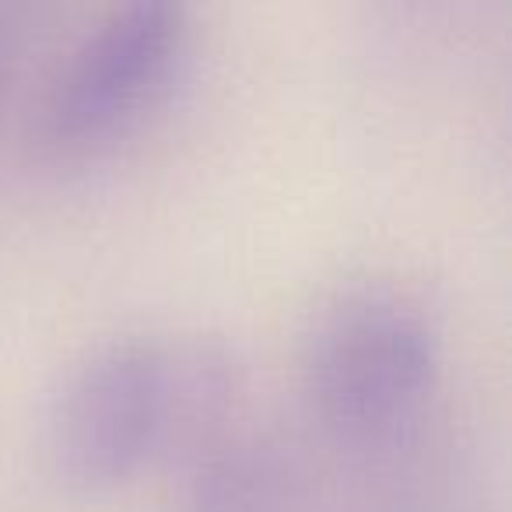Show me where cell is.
I'll list each match as a JSON object with an SVG mask.
<instances>
[{"mask_svg": "<svg viewBox=\"0 0 512 512\" xmlns=\"http://www.w3.org/2000/svg\"><path fill=\"white\" fill-rule=\"evenodd\" d=\"M439 320L404 281L365 278L337 288L302 341L309 404L348 439L386 435L414 418L439 376Z\"/></svg>", "mask_w": 512, "mask_h": 512, "instance_id": "1", "label": "cell"}, {"mask_svg": "<svg viewBox=\"0 0 512 512\" xmlns=\"http://www.w3.org/2000/svg\"><path fill=\"white\" fill-rule=\"evenodd\" d=\"M43 456L71 495H106L162 463L165 341L127 337L88 351L53 393Z\"/></svg>", "mask_w": 512, "mask_h": 512, "instance_id": "2", "label": "cell"}, {"mask_svg": "<svg viewBox=\"0 0 512 512\" xmlns=\"http://www.w3.org/2000/svg\"><path fill=\"white\" fill-rule=\"evenodd\" d=\"M179 4H130L109 15L64 64L43 106V134L57 148H95L155 106L186 50Z\"/></svg>", "mask_w": 512, "mask_h": 512, "instance_id": "3", "label": "cell"}, {"mask_svg": "<svg viewBox=\"0 0 512 512\" xmlns=\"http://www.w3.org/2000/svg\"><path fill=\"white\" fill-rule=\"evenodd\" d=\"M239 397V365L214 337L165 341V460L193 463L221 439Z\"/></svg>", "mask_w": 512, "mask_h": 512, "instance_id": "4", "label": "cell"}]
</instances>
